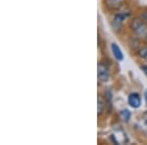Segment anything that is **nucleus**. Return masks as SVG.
Wrapping results in <instances>:
<instances>
[{"label":"nucleus","mask_w":147,"mask_h":145,"mask_svg":"<svg viewBox=\"0 0 147 145\" xmlns=\"http://www.w3.org/2000/svg\"><path fill=\"white\" fill-rule=\"evenodd\" d=\"M138 55L141 57V58H144L147 60V46L143 47V48H141L140 50L138 51Z\"/></svg>","instance_id":"9"},{"label":"nucleus","mask_w":147,"mask_h":145,"mask_svg":"<svg viewBox=\"0 0 147 145\" xmlns=\"http://www.w3.org/2000/svg\"><path fill=\"white\" fill-rule=\"evenodd\" d=\"M143 96H144V100H145V103H146V105H147V89L145 90V91H144Z\"/></svg>","instance_id":"12"},{"label":"nucleus","mask_w":147,"mask_h":145,"mask_svg":"<svg viewBox=\"0 0 147 145\" xmlns=\"http://www.w3.org/2000/svg\"><path fill=\"white\" fill-rule=\"evenodd\" d=\"M104 96H105V100L111 105V103H112V100H113V92H112V90H111L110 88L106 89Z\"/></svg>","instance_id":"8"},{"label":"nucleus","mask_w":147,"mask_h":145,"mask_svg":"<svg viewBox=\"0 0 147 145\" xmlns=\"http://www.w3.org/2000/svg\"><path fill=\"white\" fill-rule=\"evenodd\" d=\"M110 1L112 2L113 4H118L121 1V0H110Z\"/></svg>","instance_id":"13"},{"label":"nucleus","mask_w":147,"mask_h":145,"mask_svg":"<svg viewBox=\"0 0 147 145\" xmlns=\"http://www.w3.org/2000/svg\"><path fill=\"white\" fill-rule=\"evenodd\" d=\"M110 68L106 63L100 62L98 63V67H97V77H98L99 82H106L110 78Z\"/></svg>","instance_id":"3"},{"label":"nucleus","mask_w":147,"mask_h":145,"mask_svg":"<svg viewBox=\"0 0 147 145\" xmlns=\"http://www.w3.org/2000/svg\"><path fill=\"white\" fill-rule=\"evenodd\" d=\"M120 117L122 119L124 122H129L130 121V118H131V113H130L129 110H127V109H124V110H122L120 112Z\"/></svg>","instance_id":"7"},{"label":"nucleus","mask_w":147,"mask_h":145,"mask_svg":"<svg viewBox=\"0 0 147 145\" xmlns=\"http://www.w3.org/2000/svg\"><path fill=\"white\" fill-rule=\"evenodd\" d=\"M105 101L102 97L99 95L98 96V100H97V112H98V115L100 116L102 113L104 112V109H105Z\"/></svg>","instance_id":"6"},{"label":"nucleus","mask_w":147,"mask_h":145,"mask_svg":"<svg viewBox=\"0 0 147 145\" xmlns=\"http://www.w3.org/2000/svg\"><path fill=\"white\" fill-rule=\"evenodd\" d=\"M130 16V12H121L114 16L112 20V28L115 32H119L124 25L125 21Z\"/></svg>","instance_id":"2"},{"label":"nucleus","mask_w":147,"mask_h":145,"mask_svg":"<svg viewBox=\"0 0 147 145\" xmlns=\"http://www.w3.org/2000/svg\"><path fill=\"white\" fill-rule=\"evenodd\" d=\"M143 118H144V121H145V123H147V112H145V114H144Z\"/></svg>","instance_id":"14"},{"label":"nucleus","mask_w":147,"mask_h":145,"mask_svg":"<svg viewBox=\"0 0 147 145\" xmlns=\"http://www.w3.org/2000/svg\"><path fill=\"white\" fill-rule=\"evenodd\" d=\"M111 50H112V53L114 57L116 58V60L118 61H123L124 60V53L121 50L120 46L116 43H112L111 44Z\"/></svg>","instance_id":"5"},{"label":"nucleus","mask_w":147,"mask_h":145,"mask_svg":"<svg viewBox=\"0 0 147 145\" xmlns=\"http://www.w3.org/2000/svg\"><path fill=\"white\" fill-rule=\"evenodd\" d=\"M127 103H129V105L130 107H132V108H134V109L140 108L141 103H142L140 95L137 93V92H132V93H130L129 95V97H127Z\"/></svg>","instance_id":"4"},{"label":"nucleus","mask_w":147,"mask_h":145,"mask_svg":"<svg viewBox=\"0 0 147 145\" xmlns=\"http://www.w3.org/2000/svg\"><path fill=\"white\" fill-rule=\"evenodd\" d=\"M141 71L143 72L144 74H145V76L147 77V65L145 66H141Z\"/></svg>","instance_id":"10"},{"label":"nucleus","mask_w":147,"mask_h":145,"mask_svg":"<svg viewBox=\"0 0 147 145\" xmlns=\"http://www.w3.org/2000/svg\"><path fill=\"white\" fill-rule=\"evenodd\" d=\"M142 19H143V20L147 23V10L142 14Z\"/></svg>","instance_id":"11"},{"label":"nucleus","mask_w":147,"mask_h":145,"mask_svg":"<svg viewBox=\"0 0 147 145\" xmlns=\"http://www.w3.org/2000/svg\"><path fill=\"white\" fill-rule=\"evenodd\" d=\"M130 28L137 36L140 38L147 39V24L143 19L134 18L130 22Z\"/></svg>","instance_id":"1"}]
</instances>
